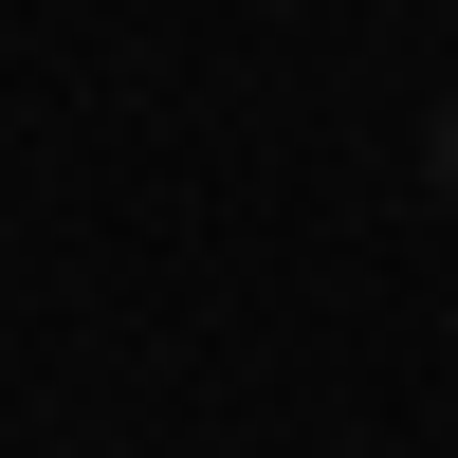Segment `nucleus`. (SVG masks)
<instances>
[{"instance_id":"1","label":"nucleus","mask_w":458,"mask_h":458,"mask_svg":"<svg viewBox=\"0 0 458 458\" xmlns=\"http://www.w3.org/2000/svg\"><path fill=\"white\" fill-rule=\"evenodd\" d=\"M440 183H458V110H440Z\"/></svg>"}]
</instances>
